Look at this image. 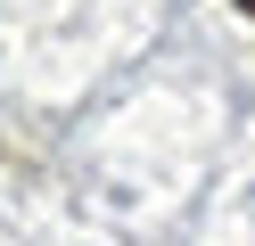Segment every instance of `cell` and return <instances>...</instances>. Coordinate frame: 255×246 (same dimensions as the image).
Here are the masks:
<instances>
[{
	"mask_svg": "<svg viewBox=\"0 0 255 246\" xmlns=\"http://www.w3.org/2000/svg\"><path fill=\"white\" fill-rule=\"evenodd\" d=\"M239 8H247V16H255V0H239Z\"/></svg>",
	"mask_w": 255,
	"mask_h": 246,
	"instance_id": "obj_1",
	"label": "cell"
}]
</instances>
